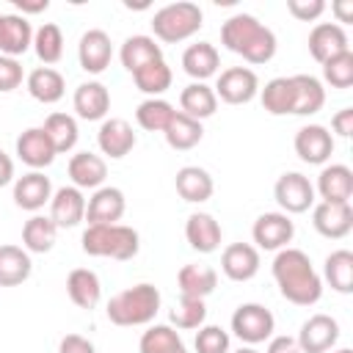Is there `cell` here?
Returning a JSON list of instances; mask_svg holds the SVG:
<instances>
[{
    "label": "cell",
    "instance_id": "13",
    "mask_svg": "<svg viewBox=\"0 0 353 353\" xmlns=\"http://www.w3.org/2000/svg\"><path fill=\"white\" fill-rule=\"evenodd\" d=\"M110 58H113V41L105 30L99 28H91L80 36V44H77V61L83 66V72L88 74H102L108 66H110Z\"/></svg>",
    "mask_w": 353,
    "mask_h": 353
},
{
    "label": "cell",
    "instance_id": "51",
    "mask_svg": "<svg viewBox=\"0 0 353 353\" xmlns=\"http://www.w3.org/2000/svg\"><path fill=\"white\" fill-rule=\"evenodd\" d=\"M265 353H303V350L298 347V339L295 336L279 334V336H270L268 339V350Z\"/></svg>",
    "mask_w": 353,
    "mask_h": 353
},
{
    "label": "cell",
    "instance_id": "54",
    "mask_svg": "<svg viewBox=\"0 0 353 353\" xmlns=\"http://www.w3.org/2000/svg\"><path fill=\"white\" fill-rule=\"evenodd\" d=\"M14 179V160L0 149V188Z\"/></svg>",
    "mask_w": 353,
    "mask_h": 353
},
{
    "label": "cell",
    "instance_id": "56",
    "mask_svg": "<svg viewBox=\"0 0 353 353\" xmlns=\"http://www.w3.org/2000/svg\"><path fill=\"white\" fill-rule=\"evenodd\" d=\"M336 353H353V350H350V347H339Z\"/></svg>",
    "mask_w": 353,
    "mask_h": 353
},
{
    "label": "cell",
    "instance_id": "11",
    "mask_svg": "<svg viewBox=\"0 0 353 353\" xmlns=\"http://www.w3.org/2000/svg\"><path fill=\"white\" fill-rule=\"evenodd\" d=\"M312 223H314V229L323 237L342 240L353 229V207H350V201H342V204H336V201H320L312 210Z\"/></svg>",
    "mask_w": 353,
    "mask_h": 353
},
{
    "label": "cell",
    "instance_id": "36",
    "mask_svg": "<svg viewBox=\"0 0 353 353\" xmlns=\"http://www.w3.org/2000/svg\"><path fill=\"white\" fill-rule=\"evenodd\" d=\"M323 279L331 284L334 292H353V251L336 248L323 262Z\"/></svg>",
    "mask_w": 353,
    "mask_h": 353
},
{
    "label": "cell",
    "instance_id": "27",
    "mask_svg": "<svg viewBox=\"0 0 353 353\" xmlns=\"http://www.w3.org/2000/svg\"><path fill=\"white\" fill-rule=\"evenodd\" d=\"M119 58H121V66H124L130 74H135L138 69H143V66H149V63H154V61H163V47L154 41V36L138 33V36L124 39Z\"/></svg>",
    "mask_w": 353,
    "mask_h": 353
},
{
    "label": "cell",
    "instance_id": "3",
    "mask_svg": "<svg viewBox=\"0 0 353 353\" xmlns=\"http://www.w3.org/2000/svg\"><path fill=\"white\" fill-rule=\"evenodd\" d=\"M160 290L154 284H135V287H127L121 292H116L110 301H108V320L113 325H124V328H132V325H149L157 312H160Z\"/></svg>",
    "mask_w": 353,
    "mask_h": 353
},
{
    "label": "cell",
    "instance_id": "9",
    "mask_svg": "<svg viewBox=\"0 0 353 353\" xmlns=\"http://www.w3.org/2000/svg\"><path fill=\"white\" fill-rule=\"evenodd\" d=\"M251 237H254V248H265V251H281L292 243L295 237V223L290 215L284 212H262L254 226H251Z\"/></svg>",
    "mask_w": 353,
    "mask_h": 353
},
{
    "label": "cell",
    "instance_id": "18",
    "mask_svg": "<svg viewBox=\"0 0 353 353\" xmlns=\"http://www.w3.org/2000/svg\"><path fill=\"white\" fill-rule=\"evenodd\" d=\"M52 199V182L41 171H28L14 179V204L28 212H39Z\"/></svg>",
    "mask_w": 353,
    "mask_h": 353
},
{
    "label": "cell",
    "instance_id": "47",
    "mask_svg": "<svg viewBox=\"0 0 353 353\" xmlns=\"http://www.w3.org/2000/svg\"><path fill=\"white\" fill-rule=\"evenodd\" d=\"M22 85V63L17 58L0 55V94H8Z\"/></svg>",
    "mask_w": 353,
    "mask_h": 353
},
{
    "label": "cell",
    "instance_id": "15",
    "mask_svg": "<svg viewBox=\"0 0 353 353\" xmlns=\"http://www.w3.org/2000/svg\"><path fill=\"white\" fill-rule=\"evenodd\" d=\"M124 210H127L124 193L119 188H113V185H102L85 201V221H88V226H97V223H119L121 215H124Z\"/></svg>",
    "mask_w": 353,
    "mask_h": 353
},
{
    "label": "cell",
    "instance_id": "48",
    "mask_svg": "<svg viewBox=\"0 0 353 353\" xmlns=\"http://www.w3.org/2000/svg\"><path fill=\"white\" fill-rule=\"evenodd\" d=\"M287 11L301 22H314L325 11V3L323 0H287Z\"/></svg>",
    "mask_w": 353,
    "mask_h": 353
},
{
    "label": "cell",
    "instance_id": "19",
    "mask_svg": "<svg viewBox=\"0 0 353 353\" xmlns=\"http://www.w3.org/2000/svg\"><path fill=\"white\" fill-rule=\"evenodd\" d=\"M221 270L232 281H251L259 273V248L251 243H229L221 254Z\"/></svg>",
    "mask_w": 353,
    "mask_h": 353
},
{
    "label": "cell",
    "instance_id": "29",
    "mask_svg": "<svg viewBox=\"0 0 353 353\" xmlns=\"http://www.w3.org/2000/svg\"><path fill=\"white\" fill-rule=\"evenodd\" d=\"M174 185H176V193L190 204L207 201L215 190V182H212L210 171L201 168V165H182L174 176Z\"/></svg>",
    "mask_w": 353,
    "mask_h": 353
},
{
    "label": "cell",
    "instance_id": "30",
    "mask_svg": "<svg viewBox=\"0 0 353 353\" xmlns=\"http://www.w3.org/2000/svg\"><path fill=\"white\" fill-rule=\"evenodd\" d=\"M25 85H28V94H30L36 102H41V105L58 102V99L63 97V91H66L63 74H61L58 69H52V66H36V69L28 74Z\"/></svg>",
    "mask_w": 353,
    "mask_h": 353
},
{
    "label": "cell",
    "instance_id": "41",
    "mask_svg": "<svg viewBox=\"0 0 353 353\" xmlns=\"http://www.w3.org/2000/svg\"><path fill=\"white\" fill-rule=\"evenodd\" d=\"M174 105L171 102H165L163 97H149V99H143L141 105H138V110H135V121H138V127H143L146 132H163L165 127H168V121L174 119Z\"/></svg>",
    "mask_w": 353,
    "mask_h": 353
},
{
    "label": "cell",
    "instance_id": "10",
    "mask_svg": "<svg viewBox=\"0 0 353 353\" xmlns=\"http://www.w3.org/2000/svg\"><path fill=\"white\" fill-rule=\"evenodd\" d=\"M295 154L309 165H325L334 154V135L323 124H306L295 132Z\"/></svg>",
    "mask_w": 353,
    "mask_h": 353
},
{
    "label": "cell",
    "instance_id": "8",
    "mask_svg": "<svg viewBox=\"0 0 353 353\" xmlns=\"http://www.w3.org/2000/svg\"><path fill=\"white\" fill-rule=\"evenodd\" d=\"M212 91L226 105H245L259 94V77L248 66H229L218 74V83Z\"/></svg>",
    "mask_w": 353,
    "mask_h": 353
},
{
    "label": "cell",
    "instance_id": "43",
    "mask_svg": "<svg viewBox=\"0 0 353 353\" xmlns=\"http://www.w3.org/2000/svg\"><path fill=\"white\" fill-rule=\"evenodd\" d=\"M132 80H135L138 91H143V94H149V97H160V94H165V91L171 88L174 72H171V66H168L165 61H154V63L138 69V72L132 74Z\"/></svg>",
    "mask_w": 353,
    "mask_h": 353
},
{
    "label": "cell",
    "instance_id": "46",
    "mask_svg": "<svg viewBox=\"0 0 353 353\" xmlns=\"http://www.w3.org/2000/svg\"><path fill=\"white\" fill-rule=\"evenodd\" d=\"M196 353H229V331L221 325H201L196 331Z\"/></svg>",
    "mask_w": 353,
    "mask_h": 353
},
{
    "label": "cell",
    "instance_id": "14",
    "mask_svg": "<svg viewBox=\"0 0 353 353\" xmlns=\"http://www.w3.org/2000/svg\"><path fill=\"white\" fill-rule=\"evenodd\" d=\"M50 218L58 229H72L80 221H85V196L74 185H63L52 190L50 199Z\"/></svg>",
    "mask_w": 353,
    "mask_h": 353
},
{
    "label": "cell",
    "instance_id": "38",
    "mask_svg": "<svg viewBox=\"0 0 353 353\" xmlns=\"http://www.w3.org/2000/svg\"><path fill=\"white\" fill-rule=\"evenodd\" d=\"M259 99H262V108L270 116H287V113H292V105H295L292 77H273V80H268L265 88H259Z\"/></svg>",
    "mask_w": 353,
    "mask_h": 353
},
{
    "label": "cell",
    "instance_id": "22",
    "mask_svg": "<svg viewBox=\"0 0 353 353\" xmlns=\"http://www.w3.org/2000/svg\"><path fill=\"white\" fill-rule=\"evenodd\" d=\"M69 179L74 188L80 190H97L105 185V176H108V163L105 157L94 154V152H77L69 157Z\"/></svg>",
    "mask_w": 353,
    "mask_h": 353
},
{
    "label": "cell",
    "instance_id": "16",
    "mask_svg": "<svg viewBox=\"0 0 353 353\" xmlns=\"http://www.w3.org/2000/svg\"><path fill=\"white\" fill-rule=\"evenodd\" d=\"M97 143L102 154H108L110 160H121L135 149L138 138L127 119H105L97 132Z\"/></svg>",
    "mask_w": 353,
    "mask_h": 353
},
{
    "label": "cell",
    "instance_id": "25",
    "mask_svg": "<svg viewBox=\"0 0 353 353\" xmlns=\"http://www.w3.org/2000/svg\"><path fill=\"white\" fill-rule=\"evenodd\" d=\"M176 287H179V298H196L204 301L207 295L215 292L218 287V273L210 265H182L176 273Z\"/></svg>",
    "mask_w": 353,
    "mask_h": 353
},
{
    "label": "cell",
    "instance_id": "12",
    "mask_svg": "<svg viewBox=\"0 0 353 353\" xmlns=\"http://www.w3.org/2000/svg\"><path fill=\"white\" fill-rule=\"evenodd\" d=\"M298 347L303 353H325L339 339V323L331 314H312L298 331Z\"/></svg>",
    "mask_w": 353,
    "mask_h": 353
},
{
    "label": "cell",
    "instance_id": "4",
    "mask_svg": "<svg viewBox=\"0 0 353 353\" xmlns=\"http://www.w3.org/2000/svg\"><path fill=\"white\" fill-rule=\"evenodd\" d=\"M83 251L88 256H110L119 262H127L138 254L141 248V237L132 226L127 223H97V226H85L83 237Z\"/></svg>",
    "mask_w": 353,
    "mask_h": 353
},
{
    "label": "cell",
    "instance_id": "2",
    "mask_svg": "<svg viewBox=\"0 0 353 353\" xmlns=\"http://www.w3.org/2000/svg\"><path fill=\"white\" fill-rule=\"evenodd\" d=\"M221 44L243 61L259 66L276 55V33L251 14H234L221 25Z\"/></svg>",
    "mask_w": 353,
    "mask_h": 353
},
{
    "label": "cell",
    "instance_id": "31",
    "mask_svg": "<svg viewBox=\"0 0 353 353\" xmlns=\"http://www.w3.org/2000/svg\"><path fill=\"white\" fill-rule=\"evenodd\" d=\"M66 292L74 306L80 309H94L102 298V281L91 268H74L66 276Z\"/></svg>",
    "mask_w": 353,
    "mask_h": 353
},
{
    "label": "cell",
    "instance_id": "5",
    "mask_svg": "<svg viewBox=\"0 0 353 353\" xmlns=\"http://www.w3.org/2000/svg\"><path fill=\"white\" fill-rule=\"evenodd\" d=\"M201 19H204V14L196 3H190V0L168 3V6L154 11L152 33H154V39H160L165 44H176V41H185V39L196 36L204 25Z\"/></svg>",
    "mask_w": 353,
    "mask_h": 353
},
{
    "label": "cell",
    "instance_id": "21",
    "mask_svg": "<svg viewBox=\"0 0 353 353\" xmlns=\"http://www.w3.org/2000/svg\"><path fill=\"white\" fill-rule=\"evenodd\" d=\"M72 105H74V113L83 119V121H105L108 110H110V91L99 83V80H88V83H80L74 88V97H72Z\"/></svg>",
    "mask_w": 353,
    "mask_h": 353
},
{
    "label": "cell",
    "instance_id": "53",
    "mask_svg": "<svg viewBox=\"0 0 353 353\" xmlns=\"http://www.w3.org/2000/svg\"><path fill=\"white\" fill-rule=\"evenodd\" d=\"M50 8V3L47 0H17V11L25 17V14H39V11H47Z\"/></svg>",
    "mask_w": 353,
    "mask_h": 353
},
{
    "label": "cell",
    "instance_id": "17",
    "mask_svg": "<svg viewBox=\"0 0 353 353\" xmlns=\"http://www.w3.org/2000/svg\"><path fill=\"white\" fill-rule=\"evenodd\" d=\"M17 157L25 163V165H30L33 171H39V168H47L52 160H55V146H52V141H50V135L44 132V127H28L19 138H17Z\"/></svg>",
    "mask_w": 353,
    "mask_h": 353
},
{
    "label": "cell",
    "instance_id": "1",
    "mask_svg": "<svg viewBox=\"0 0 353 353\" xmlns=\"http://www.w3.org/2000/svg\"><path fill=\"white\" fill-rule=\"evenodd\" d=\"M273 279L279 284L281 298L295 306H314L323 298V279L314 270L312 259L301 248H281L273 259Z\"/></svg>",
    "mask_w": 353,
    "mask_h": 353
},
{
    "label": "cell",
    "instance_id": "39",
    "mask_svg": "<svg viewBox=\"0 0 353 353\" xmlns=\"http://www.w3.org/2000/svg\"><path fill=\"white\" fill-rule=\"evenodd\" d=\"M44 132L50 135L52 146L58 154H66L77 146V138H80V130H77V119L69 116V113H50L44 119Z\"/></svg>",
    "mask_w": 353,
    "mask_h": 353
},
{
    "label": "cell",
    "instance_id": "23",
    "mask_svg": "<svg viewBox=\"0 0 353 353\" xmlns=\"http://www.w3.org/2000/svg\"><path fill=\"white\" fill-rule=\"evenodd\" d=\"M33 47V28L22 14L0 17V55L19 58Z\"/></svg>",
    "mask_w": 353,
    "mask_h": 353
},
{
    "label": "cell",
    "instance_id": "37",
    "mask_svg": "<svg viewBox=\"0 0 353 353\" xmlns=\"http://www.w3.org/2000/svg\"><path fill=\"white\" fill-rule=\"evenodd\" d=\"M163 135H165V143L171 149L188 152V149H193L204 138V127H201V121H196V119H190V116L176 110L174 119L168 121V127L163 130Z\"/></svg>",
    "mask_w": 353,
    "mask_h": 353
},
{
    "label": "cell",
    "instance_id": "24",
    "mask_svg": "<svg viewBox=\"0 0 353 353\" xmlns=\"http://www.w3.org/2000/svg\"><path fill=\"white\" fill-rule=\"evenodd\" d=\"M221 237H223L221 223L210 212H193V215H188V221H185V240L190 243L193 251L212 254V251L221 248Z\"/></svg>",
    "mask_w": 353,
    "mask_h": 353
},
{
    "label": "cell",
    "instance_id": "26",
    "mask_svg": "<svg viewBox=\"0 0 353 353\" xmlns=\"http://www.w3.org/2000/svg\"><path fill=\"white\" fill-rule=\"evenodd\" d=\"M314 193H320L323 201H336V204L350 201V196H353V171L345 163L325 165L317 176Z\"/></svg>",
    "mask_w": 353,
    "mask_h": 353
},
{
    "label": "cell",
    "instance_id": "28",
    "mask_svg": "<svg viewBox=\"0 0 353 353\" xmlns=\"http://www.w3.org/2000/svg\"><path fill=\"white\" fill-rule=\"evenodd\" d=\"M218 66H221V55L210 41H196L182 52V69L185 74L193 77V83L210 80L212 74H218Z\"/></svg>",
    "mask_w": 353,
    "mask_h": 353
},
{
    "label": "cell",
    "instance_id": "33",
    "mask_svg": "<svg viewBox=\"0 0 353 353\" xmlns=\"http://www.w3.org/2000/svg\"><path fill=\"white\" fill-rule=\"evenodd\" d=\"M179 108H182L179 113L201 121V119H210L218 110V97L207 83H190L179 94Z\"/></svg>",
    "mask_w": 353,
    "mask_h": 353
},
{
    "label": "cell",
    "instance_id": "6",
    "mask_svg": "<svg viewBox=\"0 0 353 353\" xmlns=\"http://www.w3.org/2000/svg\"><path fill=\"white\" fill-rule=\"evenodd\" d=\"M232 331L240 342L245 345H259L268 342L276 331V317L270 309H265L262 303H240L232 314Z\"/></svg>",
    "mask_w": 353,
    "mask_h": 353
},
{
    "label": "cell",
    "instance_id": "52",
    "mask_svg": "<svg viewBox=\"0 0 353 353\" xmlns=\"http://www.w3.org/2000/svg\"><path fill=\"white\" fill-rule=\"evenodd\" d=\"M331 11L336 14V25L353 22V0H336L331 3Z\"/></svg>",
    "mask_w": 353,
    "mask_h": 353
},
{
    "label": "cell",
    "instance_id": "44",
    "mask_svg": "<svg viewBox=\"0 0 353 353\" xmlns=\"http://www.w3.org/2000/svg\"><path fill=\"white\" fill-rule=\"evenodd\" d=\"M320 66H323V80L331 88H350L353 85V52L350 50L328 58Z\"/></svg>",
    "mask_w": 353,
    "mask_h": 353
},
{
    "label": "cell",
    "instance_id": "42",
    "mask_svg": "<svg viewBox=\"0 0 353 353\" xmlns=\"http://www.w3.org/2000/svg\"><path fill=\"white\" fill-rule=\"evenodd\" d=\"M33 50L44 66L58 63L63 58V33L55 22H44L39 30H33Z\"/></svg>",
    "mask_w": 353,
    "mask_h": 353
},
{
    "label": "cell",
    "instance_id": "34",
    "mask_svg": "<svg viewBox=\"0 0 353 353\" xmlns=\"http://www.w3.org/2000/svg\"><path fill=\"white\" fill-rule=\"evenodd\" d=\"M292 88H295V105L292 116H312L325 105V88L317 77L312 74H292Z\"/></svg>",
    "mask_w": 353,
    "mask_h": 353
},
{
    "label": "cell",
    "instance_id": "45",
    "mask_svg": "<svg viewBox=\"0 0 353 353\" xmlns=\"http://www.w3.org/2000/svg\"><path fill=\"white\" fill-rule=\"evenodd\" d=\"M171 323L182 331H193V328H201L204 320H207V306L204 301H196V298H179V303L171 309Z\"/></svg>",
    "mask_w": 353,
    "mask_h": 353
},
{
    "label": "cell",
    "instance_id": "40",
    "mask_svg": "<svg viewBox=\"0 0 353 353\" xmlns=\"http://www.w3.org/2000/svg\"><path fill=\"white\" fill-rule=\"evenodd\" d=\"M138 350L141 353H188L182 336L171 328V325H149L143 334H141V342H138Z\"/></svg>",
    "mask_w": 353,
    "mask_h": 353
},
{
    "label": "cell",
    "instance_id": "35",
    "mask_svg": "<svg viewBox=\"0 0 353 353\" xmlns=\"http://www.w3.org/2000/svg\"><path fill=\"white\" fill-rule=\"evenodd\" d=\"M58 226L52 223L50 215H33L22 226V248L28 254H47L55 245Z\"/></svg>",
    "mask_w": 353,
    "mask_h": 353
},
{
    "label": "cell",
    "instance_id": "20",
    "mask_svg": "<svg viewBox=\"0 0 353 353\" xmlns=\"http://www.w3.org/2000/svg\"><path fill=\"white\" fill-rule=\"evenodd\" d=\"M306 44H309V55H312L317 63H325L328 58H334V55L350 50L347 33H345V28L336 25V22H317V25L312 28Z\"/></svg>",
    "mask_w": 353,
    "mask_h": 353
},
{
    "label": "cell",
    "instance_id": "32",
    "mask_svg": "<svg viewBox=\"0 0 353 353\" xmlns=\"http://www.w3.org/2000/svg\"><path fill=\"white\" fill-rule=\"evenodd\" d=\"M33 262L22 245H0V287H19L30 279Z\"/></svg>",
    "mask_w": 353,
    "mask_h": 353
},
{
    "label": "cell",
    "instance_id": "55",
    "mask_svg": "<svg viewBox=\"0 0 353 353\" xmlns=\"http://www.w3.org/2000/svg\"><path fill=\"white\" fill-rule=\"evenodd\" d=\"M234 353H259V350H254L251 345H245V347H240V350H234Z\"/></svg>",
    "mask_w": 353,
    "mask_h": 353
},
{
    "label": "cell",
    "instance_id": "7",
    "mask_svg": "<svg viewBox=\"0 0 353 353\" xmlns=\"http://www.w3.org/2000/svg\"><path fill=\"white\" fill-rule=\"evenodd\" d=\"M273 196H276V204L281 207L284 215H298L314 204V185L301 171H287L276 179Z\"/></svg>",
    "mask_w": 353,
    "mask_h": 353
},
{
    "label": "cell",
    "instance_id": "49",
    "mask_svg": "<svg viewBox=\"0 0 353 353\" xmlns=\"http://www.w3.org/2000/svg\"><path fill=\"white\" fill-rule=\"evenodd\" d=\"M58 353H97L94 342L83 334H66L61 342H58Z\"/></svg>",
    "mask_w": 353,
    "mask_h": 353
},
{
    "label": "cell",
    "instance_id": "50",
    "mask_svg": "<svg viewBox=\"0 0 353 353\" xmlns=\"http://www.w3.org/2000/svg\"><path fill=\"white\" fill-rule=\"evenodd\" d=\"M331 130H334L336 135H342V138H350V135H353V108L336 110L334 119H331Z\"/></svg>",
    "mask_w": 353,
    "mask_h": 353
},
{
    "label": "cell",
    "instance_id": "57",
    "mask_svg": "<svg viewBox=\"0 0 353 353\" xmlns=\"http://www.w3.org/2000/svg\"><path fill=\"white\" fill-rule=\"evenodd\" d=\"M0 17H3V14H0Z\"/></svg>",
    "mask_w": 353,
    "mask_h": 353
}]
</instances>
